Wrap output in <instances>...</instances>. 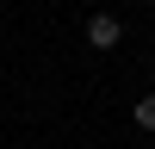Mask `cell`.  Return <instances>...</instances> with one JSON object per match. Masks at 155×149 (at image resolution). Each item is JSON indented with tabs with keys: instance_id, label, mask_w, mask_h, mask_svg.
<instances>
[{
	"instance_id": "6da1fadb",
	"label": "cell",
	"mask_w": 155,
	"mask_h": 149,
	"mask_svg": "<svg viewBox=\"0 0 155 149\" xmlns=\"http://www.w3.org/2000/svg\"><path fill=\"white\" fill-rule=\"evenodd\" d=\"M87 44H93L99 56L118 50V44H124V19H118V12H93V19H87Z\"/></svg>"
},
{
	"instance_id": "7a4b0ae2",
	"label": "cell",
	"mask_w": 155,
	"mask_h": 149,
	"mask_svg": "<svg viewBox=\"0 0 155 149\" xmlns=\"http://www.w3.org/2000/svg\"><path fill=\"white\" fill-rule=\"evenodd\" d=\"M130 118H137V131H155V93L137 99V106H130Z\"/></svg>"
}]
</instances>
